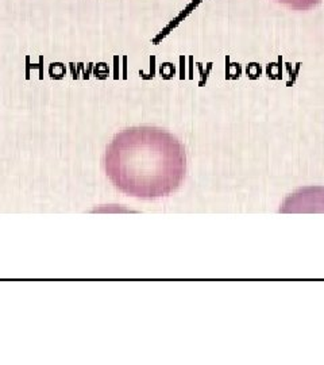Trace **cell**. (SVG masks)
<instances>
[{
    "instance_id": "cell-1",
    "label": "cell",
    "mask_w": 324,
    "mask_h": 365,
    "mask_svg": "<svg viewBox=\"0 0 324 365\" xmlns=\"http://www.w3.org/2000/svg\"><path fill=\"white\" fill-rule=\"evenodd\" d=\"M104 167L123 194L157 199L180 187L187 156L173 134L156 126H135L114 137L105 149Z\"/></svg>"
},
{
    "instance_id": "cell-2",
    "label": "cell",
    "mask_w": 324,
    "mask_h": 365,
    "mask_svg": "<svg viewBox=\"0 0 324 365\" xmlns=\"http://www.w3.org/2000/svg\"><path fill=\"white\" fill-rule=\"evenodd\" d=\"M281 4H286V7L296 10V11H307L311 10L316 4L320 3V0H276Z\"/></svg>"
}]
</instances>
